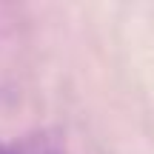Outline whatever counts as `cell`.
<instances>
[{
    "instance_id": "obj_1",
    "label": "cell",
    "mask_w": 154,
    "mask_h": 154,
    "mask_svg": "<svg viewBox=\"0 0 154 154\" xmlns=\"http://www.w3.org/2000/svg\"><path fill=\"white\" fill-rule=\"evenodd\" d=\"M0 154H14V143H0Z\"/></svg>"
}]
</instances>
